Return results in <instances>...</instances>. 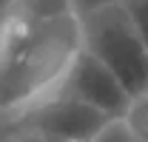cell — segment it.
Here are the masks:
<instances>
[{"label": "cell", "mask_w": 148, "mask_h": 142, "mask_svg": "<svg viewBox=\"0 0 148 142\" xmlns=\"http://www.w3.org/2000/svg\"><path fill=\"white\" fill-rule=\"evenodd\" d=\"M83 51V20H40L14 6L0 17V114L23 108L57 88Z\"/></svg>", "instance_id": "obj_1"}, {"label": "cell", "mask_w": 148, "mask_h": 142, "mask_svg": "<svg viewBox=\"0 0 148 142\" xmlns=\"http://www.w3.org/2000/svg\"><path fill=\"white\" fill-rule=\"evenodd\" d=\"M9 6H14V9L32 14V17H40V20H60V17L77 14L71 0H12Z\"/></svg>", "instance_id": "obj_5"}, {"label": "cell", "mask_w": 148, "mask_h": 142, "mask_svg": "<svg viewBox=\"0 0 148 142\" xmlns=\"http://www.w3.org/2000/svg\"><path fill=\"white\" fill-rule=\"evenodd\" d=\"M123 6L131 14V20H134V26H137V31H140V37L148 48V0H125Z\"/></svg>", "instance_id": "obj_7"}, {"label": "cell", "mask_w": 148, "mask_h": 142, "mask_svg": "<svg viewBox=\"0 0 148 142\" xmlns=\"http://www.w3.org/2000/svg\"><path fill=\"white\" fill-rule=\"evenodd\" d=\"M60 85L69 94H74L77 100L94 105L97 111L108 114L111 119H120V122L134 102V97L123 88V83L111 74V68L103 60H97L88 48L77 54V60L71 63V68Z\"/></svg>", "instance_id": "obj_4"}, {"label": "cell", "mask_w": 148, "mask_h": 142, "mask_svg": "<svg viewBox=\"0 0 148 142\" xmlns=\"http://www.w3.org/2000/svg\"><path fill=\"white\" fill-rule=\"evenodd\" d=\"M80 20H83V48H88L97 60H103L134 100L145 97L148 48L125 6H111L106 12Z\"/></svg>", "instance_id": "obj_2"}, {"label": "cell", "mask_w": 148, "mask_h": 142, "mask_svg": "<svg viewBox=\"0 0 148 142\" xmlns=\"http://www.w3.org/2000/svg\"><path fill=\"white\" fill-rule=\"evenodd\" d=\"M125 0H71L77 17H88V14H97V12H106L111 6H123Z\"/></svg>", "instance_id": "obj_8"}, {"label": "cell", "mask_w": 148, "mask_h": 142, "mask_svg": "<svg viewBox=\"0 0 148 142\" xmlns=\"http://www.w3.org/2000/svg\"><path fill=\"white\" fill-rule=\"evenodd\" d=\"M6 142H9V139H6Z\"/></svg>", "instance_id": "obj_10"}, {"label": "cell", "mask_w": 148, "mask_h": 142, "mask_svg": "<svg viewBox=\"0 0 148 142\" xmlns=\"http://www.w3.org/2000/svg\"><path fill=\"white\" fill-rule=\"evenodd\" d=\"M111 122L117 119L57 85L46 97L14 114L12 134H34L57 142H97V137Z\"/></svg>", "instance_id": "obj_3"}, {"label": "cell", "mask_w": 148, "mask_h": 142, "mask_svg": "<svg viewBox=\"0 0 148 142\" xmlns=\"http://www.w3.org/2000/svg\"><path fill=\"white\" fill-rule=\"evenodd\" d=\"M123 125L134 142H148V94L131 102L128 114L123 117Z\"/></svg>", "instance_id": "obj_6"}, {"label": "cell", "mask_w": 148, "mask_h": 142, "mask_svg": "<svg viewBox=\"0 0 148 142\" xmlns=\"http://www.w3.org/2000/svg\"><path fill=\"white\" fill-rule=\"evenodd\" d=\"M9 142H57V139H46V137H34V134H9Z\"/></svg>", "instance_id": "obj_9"}]
</instances>
